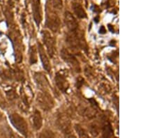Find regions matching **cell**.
<instances>
[{
	"label": "cell",
	"mask_w": 157,
	"mask_h": 138,
	"mask_svg": "<svg viewBox=\"0 0 157 138\" xmlns=\"http://www.w3.org/2000/svg\"><path fill=\"white\" fill-rule=\"evenodd\" d=\"M58 11L51 8L46 4V19H45V27L53 32H57L60 28V18L58 15Z\"/></svg>",
	"instance_id": "cell-1"
},
{
	"label": "cell",
	"mask_w": 157,
	"mask_h": 138,
	"mask_svg": "<svg viewBox=\"0 0 157 138\" xmlns=\"http://www.w3.org/2000/svg\"><path fill=\"white\" fill-rule=\"evenodd\" d=\"M9 119L11 124L20 133H21L25 137L28 135V127L26 121L22 117L17 113H13L9 115Z\"/></svg>",
	"instance_id": "cell-2"
},
{
	"label": "cell",
	"mask_w": 157,
	"mask_h": 138,
	"mask_svg": "<svg viewBox=\"0 0 157 138\" xmlns=\"http://www.w3.org/2000/svg\"><path fill=\"white\" fill-rule=\"evenodd\" d=\"M41 36L45 47H46L48 54L50 57H53L56 52V41L54 36L49 32L43 30Z\"/></svg>",
	"instance_id": "cell-3"
},
{
	"label": "cell",
	"mask_w": 157,
	"mask_h": 138,
	"mask_svg": "<svg viewBox=\"0 0 157 138\" xmlns=\"http://www.w3.org/2000/svg\"><path fill=\"white\" fill-rule=\"evenodd\" d=\"M61 57L63 59V60L69 65L73 70H74L76 72L80 71V64L78 62V59L75 58L74 55L72 54L71 52H69L67 49L63 48L61 50L60 53Z\"/></svg>",
	"instance_id": "cell-4"
},
{
	"label": "cell",
	"mask_w": 157,
	"mask_h": 138,
	"mask_svg": "<svg viewBox=\"0 0 157 138\" xmlns=\"http://www.w3.org/2000/svg\"><path fill=\"white\" fill-rule=\"evenodd\" d=\"M37 103L44 110H50L54 105V102L49 92L42 91L38 94Z\"/></svg>",
	"instance_id": "cell-5"
},
{
	"label": "cell",
	"mask_w": 157,
	"mask_h": 138,
	"mask_svg": "<svg viewBox=\"0 0 157 138\" xmlns=\"http://www.w3.org/2000/svg\"><path fill=\"white\" fill-rule=\"evenodd\" d=\"M34 81L36 82L38 88L42 91L49 92L50 84L45 75H43L40 73H35L34 75Z\"/></svg>",
	"instance_id": "cell-6"
},
{
	"label": "cell",
	"mask_w": 157,
	"mask_h": 138,
	"mask_svg": "<svg viewBox=\"0 0 157 138\" xmlns=\"http://www.w3.org/2000/svg\"><path fill=\"white\" fill-rule=\"evenodd\" d=\"M55 81L58 87L62 93H67L69 87V82L66 77L65 75L62 73L61 72H57L55 75Z\"/></svg>",
	"instance_id": "cell-7"
},
{
	"label": "cell",
	"mask_w": 157,
	"mask_h": 138,
	"mask_svg": "<svg viewBox=\"0 0 157 138\" xmlns=\"http://www.w3.org/2000/svg\"><path fill=\"white\" fill-rule=\"evenodd\" d=\"M32 7L33 18H34L35 23H36L37 26L39 27L40 24V22L42 21L40 0H32Z\"/></svg>",
	"instance_id": "cell-8"
},
{
	"label": "cell",
	"mask_w": 157,
	"mask_h": 138,
	"mask_svg": "<svg viewBox=\"0 0 157 138\" xmlns=\"http://www.w3.org/2000/svg\"><path fill=\"white\" fill-rule=\"evenodd\" d=\"M64 24L67 28V31L72 32L78 29V22L77 20L69 11L65 12Z\"/></svg>",
	"instance_id": "cell-9"
},
{
	"label": "cell",
	"mask_w": 157,
	"mask_h": 138,
	"mask_svg": "<svg viewBox=\"0 0 157 138\" xmlns=\"http://www.w3.org/2000/svg\"><path fill=\"white\" fill-rule=\"evenodd\" d=\"M38 51H39L40 62L42 63L43 67H44L45 71H46L48 73H50V71H51V66H50V60L47 54H45L44 47L40 43H38Z\"/></svg>",
	"instance_id": "cell-10"
},
{
	"label": "cell",
	"mask_w": 157,
	"mask_h": 138,
	"mask_svg": "<svg viewBox=\"0 0 157 138\" xmlns=\"http://www.w3.org/2000/svg\"><path fill=\"white\" fill-rule=\"evenodd\" d=\"M32 123L34 129L36 130L40 129L43 125V119L40 112L39 110H35L32 116Z\"/></svg>",
	"instance_id": "cell-11"
},
{
	"label": "cell",
	"mask_w": 157,
	"mask_h": 138,
	"mask_svg": "<svg viewBox=\"0 0 157 138\" xmlns=\"http://www.w3.org/2000/svg\"><path fill=\"white\" fill-rule=\"evenodd\" d=\"M72 9L73 11L74 12V13L75 14L78 18L80 19H85L87 18V13H86L85 11L83 9V7L81 6V5L79 3H73L72 4Z\"/></svg>",
	"instance_id": "cell-12"
},
{
	"label": "cell",
	"mask_w": 157,
	"mask_h": 138,
	"mask_svg": "<svg viewBox=\"0 0 157 138\" xmlns=\"http://www.w3.org/2000/svg\"><path fill=\"white\" fill-rule=\"evenodd\" d=\"M103 136L105 137H110L113 135V130L112 125L108 121H104L103 124Z\"/></svg>",
	"instance_id": "cell-13"
},
{
	"label": "cell",
	"mask_w": 157,
	"mask_h": 138,
	"mask_svg": "<svg viewBox=\"0 0 157 138\" xmlns=\"http://www.w3.org/2000/svg\"><path fill=\"white\" fill-rule=\"evenodd\" d=\"M47 4L57 11H61L63 8L62 0H48Z\"/></svg>",
	"instance_id": "cell-14"
},
{
	"label": "cell",
	"mask_w": 157,
	"mask_h": 138,
	"mask_svg": "<svg viewBox=\"0 0 157 138\" xmlns=\"http://www.w3.org/2000/svg\"><path fill=\"white\" fill-rule=\"evenodd\" d=\"M29 62L33 65L37 62V52L34 46H31L29 48Z\"/></svg>",
	"instance_id": "cell-15"
},
{
	"label": "cell",
	"mask_w": 157,
	"mask_h": 138,
	"mask_svg": "<svg viewBox=\"0 0 157 138\" xmlns=\"http://www.w3.org/2000/svg\"><path fill=\"white\" fill-rule=\"evenodd\" d=\"M75 130L77 131V133L78 135H79L80 137H88V135L87 132H85V130L83 129L80 125H77V124L75 125Z\"/></svg>",
	"instance_id": "cell-16"
},
{
	"label": "cell",
	"mask_w": 157,
	"mask_h": 138,
	"mask_svg": "<svg viewBox=\"0 0 157 138\" xmlns=\"http://www.w3.org/2000/svg\"><path fill=\"white\" fill-rule=\"evenodd\" d=\"M90 132L94 136H97L98 134V128L96 125H90Z\"/></svg>",
	"instance_id": "cell-17"
},
{
	"label": "cell",
	"mask_w": 157,
	"mask_h": 138,
	"mask_svg": "<svg viewBox=\"0 0 157 138\" xmlns=\"http://www.w3.org/2000/svg\"><path fill=\"white\" fill-rule=\"evenodd\" d=\"M98 33L101 34H104L106 33V29L104 26H101L99 29V31H98Z\"/></svg>",
	"instance_id": "cell-18"
},
{
	"label": "cell",
	"mask_w": 157,
	"mask_h": 138,
	"mask_svg": "<svg viewBox=\"0 0 157 138\" xmlns=\"http://www.w3.org/2000/svg\"><path fill=\"white\" fill-rule=\"evenodd\" d=\"M21 21H22V24L23 25V27H25V22H26V17H25V13H22V17H21Z\"/></svg>",
	"instance_id": "cell-19"
},
{
	"label": "cell",
	"mask_w": 157,
	"mask_h": 138,
	"mask_svg": "<svg viewBox=\"0 0 157 138\" xmlns=\"http://www.w3.org/2000/svg\"><path fill=\"white\" fill-rule=\"evenodd\" d=\"M108 27H109V29H110V31H112L113 32H114V29H113V27L112 26V25L108 24Z\"/></svg>",
	"instance_id": "cell-20"
},
{
	"label": "cell",
	"mask_w": 157,
	"mask_h": 138,
	"mask_svg": "<svg viewBox=\"0 0 157 138\" xmlns=\"http://www.w3.org/2000/svg\"><path fill=\"white\" fill-rule=\"evenodd\" d=\"M98 19H99V17H98V16L96 17L95 18H94V21H95L96 22H97V23H98Z\"/></svg>",
	"instance_id": "cell-21"
},
{
	"label": "cell",
	"mask_w": 157,
	"mask_h": 138,
	"mask_svg": "<svg viewBox=\"0 0 157 138\" xmlns=\"http://www.w3.org/2000/svg\"><path fill=\"white\" fill-rule=\"evenodd\" d=\"M2 21V13L1 11H0V21Z\"/></svg>",
	"instance_id": "cell-22"
},
{
	"label": "cell",
	"mask_w": 157,
	"mask_h": 138,
	"mask_svg": "<svg viewBox=\"0 0 157 138\" xmlns=\"http://www.w3.org/2000/svg\"><path fill=\"white\" fill-rule=\"evenodd\" d=\"M15 1H19V0H15Z\"/></svg>",
	"instance_id": "cell-23"
}]
</instances>
